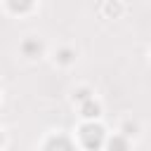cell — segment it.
<instances>
[{
  "label": "cell",
  "instance_id": "277c9868",
  "mask_svg": "<svg viewBox=\"0 0 151 151\" xmlns=\"http://www.w3.org/2000/svg\"><path fill=\"white\" fill-rule=\"evenodd\" d=\"M7 2H9V9L12 12H26L33 5V0H7Z\"/></svg>",
  "mask_w": 151,
  "mask_h": 151
},
{
  "label": "cell",
  "instance_id": "8992f818",
  "mask_svg": "<svg viewBox=\"0 0 151 151\" xmlns=\"http://www.w3.org/2000/svg\"><path fill=\"white\" fill-rule=\"evenodd\" d=\"M76 99H80V101L90 99V90H85V87H83V90H78V92H76Z\"/></svg>",
  "mask_w": 151,
  "mask_h": 151
},
{
  "label": "cell",
  "instance_id": "7a4b0ae2",
  "mask_svg": "<svg viewBox=\"0 0 151 151\" xmlns=\"http://www.w3.org/2000/svg\"><path fill=\"white\" fill-rule=\"evenodd\" d=\"M83 116L85 118H97L99 116V104L90 97V99H85V104H83Z\"/></svg>",
  "mask_w": 151,
  "mask_h": 151
},
{
  "label": "cell",
  "instance_id": "ba28073f",
  "mask_svg": "<svg viewBox=\"0 0 151 151\" xmlns=\"http://www.w3.org/2000/svg\"><path fill=\"white\" fill-rule=\"evenodd\" d=\"M113 146H127V142H123V139H111V149Z\"/></svg>",
  "mask_w": 151,
  "mask_h": 151
},
{
  "label": "cell",
  "instance_id": "5b68a950",
  "mask_svg": "<svg viewBox=\"0 0 151 151\" xmlns=\"http://www.w3.org/2000/svg\"><path fill=\"white\" fill-rule=\"evenodd\" d=\"M73 57H76V52H73V50H61V52L57 54V59H59L61 64H68V61H73Z\"/></svg>",
  "mask_w": 151,
  "mask_h": 151
},
{
  "label": "cell",
  "instance_id": "6da1fadb",
  "mask_svg": "<svg viewBox=\"0 0 151 151\" xmlns=\"http://www.w3.org/2000/svg\"><path fill=\"white\" fill-rule=\"evenodd\" d=\"M80 134H83V144H85L87 149H97V146H101L104 130H101L99 125H85Z\"/></svg>",
  "mask_w": 151,
  "mask_h": 151
},
{
  "label": "cell",
  "instance_id": "52a82bcc",
  "mask_svg": "<svg viewBox=\"0 0 151 151\" xmlns=\"http://www.w3.org/2000/svg\"><path fill=\"white\" fill-rule=\"evenodd\" d=\"M47 146H71L66 139H52V142H47Z\"/></svg>",
  "mask_w": 151,
  "mask_h": 151
},
{
  "label": "cell",
  "instance_id": "9c48e42d",
  "mask_svg": "<svg viewBox=\"0 0 151 151\" xmlns=\"http://www.w3.org/2000/svg\"><path fill=\"white\" fill-rule=\"evenodd\" d=\"M0 142H2V137H0Z\"/></svg>",
  "mask_w": 151,
  "mask_h": 151
},
{
  "label": "cell",
  "instance_id": "3957f363",
  "mask_svg": "<svg viewBox=\"0 0 151 151\" xmlns=\"http://www.w3.org/2000/svg\"><path fill=\"white\" fill-rule=\"evenodd\" d=\"M21 50H24V54H26V57H38V54H40V50H42V45H40L38 40H26V42L21 45Z\"/></svg>",
  "mask_w": 151,
  "mask_h": 151
}]
</instances>
